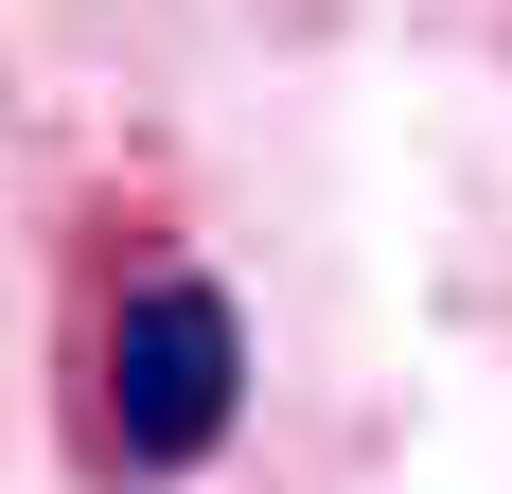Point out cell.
I'll use <instances>...</instances> for the list:
<instances>
[{
  "label": "cell",
  "instance_id": "1",
  "mask_svg": "<svg viewBox=\"0 0 512 494\" xmlns=\"http://www.w3.org/2000/svg\"><path fill=\"white\" fill-rule=\"evenodd\" d=\"M230 424H248V318H230V283L142 265L106 300V336H89V459L106 477H195Z\"/></svg>",
  "mask_w": 512,
  "mask_h": 494
}]
</instances>
